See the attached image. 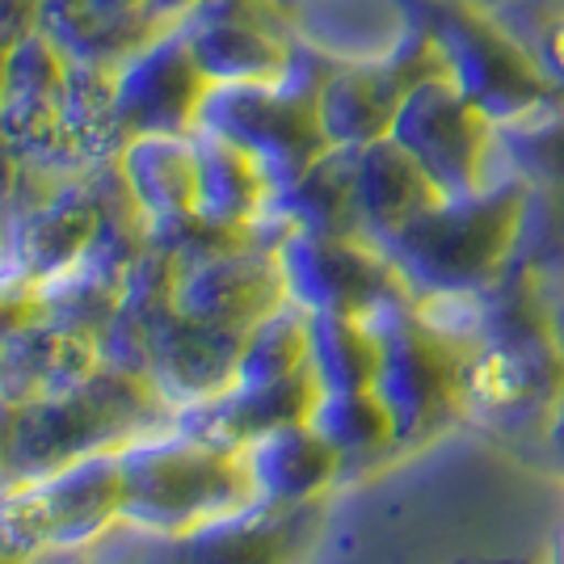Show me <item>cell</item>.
I'll return each instance as SVG.
<instances>
[{
    "label": "cell",
    "instance_id": "cell-1",
    "mask_svg": "<svg viewBox=\"0 0 564 564\" xmlns=\"http://www.w3.org/2000/svg\"><path fill=\"white\" fill-rule=\"evenodd\" d=\"M531 203L535 186L506 169L494 186L464 198H443L379 245L397 261L413 295H476L506 279V270L522 258Z\"/></svg>",
    "mask_w": 564,
    "mask_h": 564
},
{
    "label": "cell",
    "instance_id": "cell-2",
    "mask_svg": "<svg viewBox=\"0 0 564 564\" xmlns=\"http://www.w3.org/2000/svg\"><path fill=\"white\" fill-rule=\"evenodd\" d=\"M122 468V522L182 540L212 522L261 506L249 451L228 447L165 425L118 451Z\"/></svg>",
    "mask_w": 564,
    "mask_h": 564
},
{
    "label": "cell",
    "instance_id": "cell-3",
    "mask_svg": "<svg viewBox=\"0 0 564 564\" xmlns=\"http://www.w3.org/2000/svg\"><path fill=\"white\" fill-rule=\"evenodd\" d=\"M173 425L165 397L135 371L101 367L80 388L47 400L18 404L13 447H9V489L43 480L51 471L80 464L101 451H122L143 434Z\"/></svg>",
    "mask_w": 564,
    "mask_h": 564
},
{
    "label": "cell",
    "instance_id": "cell-4",
    "mask_svg": "<svg viewBox=\"0 0 564 564\" xmlns=\"http://www.w3.org/2000/svg\"><path fill=\"white\" fill-rule=\"evenodd\" d=\"M409 9L443 39L451 80L497 127H518L564 106L497 0H409Z\"/></svg>",
    "mask_w": 564,
    "mask_h": 564
},
{
    "label": "cell",
    "instance_id": "cell-5",
    "mask_svg": "<svg viewBox=\"0 0 564 564\" xmlns=\"http://www.w3.org/2000/svg\"><path fill=\"white\" fill-rule=\"evenodd\" d=\"M325 72H329V59L304 47L295 68L279 80L212 85L198 127L253 152L261 169L270 173L274 189L291 186L304 169H312L329 152L325 127H321Z\"/></svg>",
    "mask_w": 564,
    "mask_h": 564
},
{
    "label": "cell",
    "instance_id": "cell-6",
    "mask_svg": "<svg viewBox=\"0 0 564 564\" xmlns=\"http://www.w3.org/2000/svg\"><path fill=\"white\" fill-rule=\"evenodd\" d=\"M376 329L383 346L376 392L392 409L400 447L425 443L455 417H468L464 367L476 346H464L451 333L434 329L413 304L376 316Z\"/></svg>",
    "mask_w": 564,
    "mask_h": 564
},
{
    "label": "cell",
    "instance_id": "cell-7",
    "mask_svg": "<svg viewBox=\"0 0 564 564\" xmlns=\"http://www.w3.org/2000/svg\"><path fill=\"white\" fill-rule=\"evenodd\" d=\"M122 527V468L118 451L51 471L0 494V535L30 556L89 552Z\"/></svg>",
    "mask_w": 564,
    "mask_h": 564
},
{
    "label": "cell",
    "instance_id": "cell-8",
    "mask_svg": "<svg viewBox=\"0 0 564 564\" xmlns=\"http://www.w3.org/2000/svg\"><path fill=\"white\" fill-rule=\"evenodd\" d=\"M388 135L430 173V182L447 198L476 194L506 173L501 127L451 76L425 80L404 97Z\"/></svg>",
    "mask_w": 564,
    "mask_h": 564
},
{
    "label": "cell",
    "instance_id": "cell-9",
    "mask_svg": "<svg viewBox=\"0 0 564 564\" xmlns=\"http://www.w3.org/2000/svg\"><path fill=\"white\" fill-rule=\"evenodd\" d=\"M286 300L307 312H346L376 321L392 307L413 304V286L404 282L397 261L367 232H279Z\"/></svg>",
    "mask_w": 564,
    "mask_h": 564
},
{
    "label": "cell",
    "instance_id": "cell-10",
    "mask_svg": "<svg viewBox=\"0 0 564 564\" xmlns=\"http://www.w3.org/2000/svg\"><path fill=\"white\" fill-rule=\"evenodd\" d=\"M282 300L286 279L279 249L261 236L189 253L173 265V307L207 329L249 333Z\"/></svg>",
    "mask_w": 564,
    "mask_h": 564
},
{
    "label": "cell",
    "instance_id": "cell-11",
    "mask_svg": "<svg viewBox=\"0 0 564 564\" xmlns=\"http://www.w3.org/2000/svg\"><path fill=\"white\" fill-rule=\"evenodd\" d=\"M177 25L212 85L279 80L304 51L291 13L274 0H203Z\"/></svg>",
    "mask_w": 564,
    "mask_h": 564
},
{
    "label": "cell",
    "instance_id": "cell-12",
    "mask_svg": "<svg viewBox=\"0 0 564 564\" xmlns=\"http://www.w3.org/2000/svg\"><path fill=\"white\" fill-rule=\"evenodd\" d=\"M212 94L182 25L156 30L115 68V115L122 140L135 135H189Z\"/></svg>",
    "mask_w": 564,
    "mask_h": 564
},
{
    "label": "cell",
    "instance_id": "cell-13",
    "mask_svg": "<svg viewBox=\"0 0 564 564\" xmlns=\"http://www.w3.org/2000/svg\"><path fill=\"white\" fill-rule=\"evenodd\" d=\"M68 51L47 30L9 47L4 59V97H0V127L13 140L18 156L34 173L76 177L59 156V97L68 80Z\"/></svg>",
    "mask_w": 564,
    "mask_h": 564
},
{
    "label": "cell",
    "instance_id": "cell-14",
    "mask_svg": "<svg viewBox=\"0 0 564 564\" xmlns=\"http://www.w3.org/2000/svg\"><path fill=\"white\" fill-rule=\"evenodd\" d=\"M564 392L561 350H510L476 346L464 367V404L468 417L494 422L501 430H522L540 422L547 430L556 400Z\"/></svg>",
    "mask_w": 564,
    "mask_h": 564
},
{
    "label": "cell",
    "instance_id": "cell-15",
    "mask_svg": "<svg viewBox=\"0 0 564 564\" xmlns=\"http://www.w3.org/2000/svg\"><path fill=\"white\" fill-rule=\"evenodd\" d=\"M321 506H270L212 522L194 535L169 540L173 564H304L316 547Z\"/></svg>",
    "mask_w": 564,
    "mask_h": 564
},
{
    "label": "cell",
    "instance_id": "cell-16",
    "mask_svg": "<svg viewBox=\"0 0 564 564\" xmlns=\"http://www.w3.org/2000/svg\"><path fill=\"white\" fill-rule=\"evenodd\" d=\"M106 367L94 329L43 316L9 341H0V400L30 404L80 388Z\"/></svg>",
    "mask_w": 564,
    "mask_h": 564
},
{
    "label": "cell",
    "instance_id": "cell-17",
    "mask_svg": "<svg viewBox=\"0 0 564 564\" xmlns=\"http://www.w3.org/2000/svg\"><path fill=\"white\" fill-rule=\"evenodd\" d=\"M240 341H245V333L194 325L173 307V316L156 329L152 346H148L143 379L165 397L173 413H182L189 404H203L232 388Z\"/></svg>",
    "mask_w": 564,
    "mask_h": 564
},
{
    "label": "cell",
    "instance_id": "cell-18",
    "mask_svg": "<svg viewBox=\"0 0 564 564\" xmlns=\"http://www.w3.org/2000/svg\"><path fill=\"white\" fill-rule=\"evenodd\" d=\"M118 177L148 236H169L198 219V148L189 135H135L118 152Z\"/></svg>",
    "mask_w": 564,
    "mask_h": 564
},
{
    "label": "cell",
    "instance_id": "cell-19",
    "mask_svg": "<svg viewBox=\"0 0 564 564\" xmlns=\"http://www.w3.org/2000/svg\"><path fill=\"white\" fill-rule=\"evenodd\" d=\"M321 397V379L312 376V367L291 379H274V383H232L228 392L189 404L182 413H173V425L212 438V443H228V447H249L261 434H274L282 425H295L312 417V404Z\"/></svg>",
    "mask_w": 564,
    "mask_h": 564
},
{
    "label": "cell",
    "instance_id": "cell-20",
    "mask_svg": "<svg viewBox=\"0 0 564 564\" xmlns=\"http://www.w3.org/2000/svg\"><path fill=\"white\" fill-rule=\"evenodd\" d=\"M409 94H413V80L392 55L329 64L321 80V127L329 148H362V143L383 140Z\"/></svg>",
    "mask_w": 564,
    "mask_h": 564
},
{
    "label": "cell",
    "instance_id": "cell-21",
    "mask_svg": "<svg viewBox=\"0 0 564 564\" xmlns=\"http://www.w3.org/2000/svg\"><path fill=\"white\" fill-rule=\"evenodd\" d=\"M198 148V224L224 236H258L274 207V182L253 152L194 127Z\"/></svg>",
    "mask_w": 564,
    "mask_h": 564
},
{
    "label": "cell",
    "instance_id": "cell-22",
    "mask_svg": "<svg viewBox=\"0 0 564 564\" xmlns=\"http://www.w3.org/2000/svg\"><path fill=\"white\" fill-rule=\"evenodd\" d=\"M295 39L329 64L383 59L413 25L409 0H295Z\"/></svg>",
    "mask_w": 564,
    "mask_h": 564
},
{
    "label": "cell",
    "instance_id": "cell-23",
    "mask_svg": "<svg viewBox=\"0 0 564 564\" xmlns=\"http://www.w3.org/2000/svg\"><path fill=\"white\" fill-rule=\"evenodd\" d=\"M354 152V203H358V224L371 240L397 236L404 224L438 207L447 194L430 182L425 173L392 135L376 143L350 148Z\"/></svg>",
    "mask_w": 564,
    "mask_h": 564
},
{
    "label": "cell",
    "instance_id": "cell-24",
    "mask_svg": "<svg viewBox=\"0 0 564 564\" xmlns=\"http://www.w3.org/2000/svg\"><path fill=\"white\" fill-rule=\"evenodd\" d=\"M245 451H249V468H253L261 501L270 506H312L329 494L346 468L337 447H329L307 422L261 434Z\"/></svg>",
    "mask_w": 564,
    "mask_h": 564
},
{
    "label": "cell",
    "instance_id": "cell-25",
    "mask_svg": "<svg viewBox=\"0 0 564 564\" xmlns=\"http://www.w3.org/2000/svg\"><path fill=\"white\" fill-rule=\"evenodd\" d=\"M362 232L354 203V152L329 148L312 169H304L291 186L274 194V207L258 228L261 240H279V232Z\"/></svg>",
    "mask_w": 564,
    "mask_h": 564
},
{
    "label": "cell",
    "instance_id": "cell-26",
    "mask_svg": "<svg viewBox=\"0 0 564 564\" xmlns=\"http://www.w3.org/2000/svg\"><path fill=\"white\" fill-rule=\"evenodd\" d=\"M307 425L329 447H337V455L346 464L350 459H371V455L400 447L392 409L383 404V397H379L376 388H337V392L321 388Z\"/></svg>",
    "mask_w": 564,
    "mask_h": 564
},
{
    "label": "cell",
    "instance_id": "cell-27",
    "mask_svg": "<svg viewBox=\"0 0 564 564\" xmlns=\"http://www.w3.org/2000/svg\"><path fill=\"white\" fill-rule=\"evenodd\" d=\"M379 329L367 316L312 312V376L325 392L337 388H376L379 376Z\"/></svg>",
    "mask_w": 564,
    "mask_h": 564
},
{
    "label": "cell",
    "instance_id": "cell-28",
    "mask_svg": "<svg viewBox=\"0 0 564 564\" xmlns=\"http://www.w3.org/2000/svg\"><path fill=\"white\" fill-rule=\"evenodd\" d=\"M312 362V312L295 300H282L274 312H265L253 329L245 333L236 354L232 383H274L307 371Z\"/></svg>",
    "mask_w": 564,
    "mask_h": 564
},
{
    "label": "cell",
    "instance_id": "cell-29",
    "mask_svg": "<svg viewBox=\"0 0 564 564\" xmlns=\"http://www.w3.org/2000/svg\"><path fill=\"white\" fill-rule=\"evenodd\" d=\"M501 152L506 169H514L535 189L564 186V106L518 127H501Z\"/></svg>",
    "mask_w": 564,
    "mask_h": 564
},
{
    "label": "cell",
    "instance_id": "cell-30",
    "mask_svg": "<svg viewBox=\"0 0 564 564\" xmlns=\"http://www.w3.org/2000/svg\"><path fill=\"white\" fill-rule=\"evenodd\" d=\"M522 258L535 261L556 286L564 282V186L535 189L531 224H527V240H522Z\"/></svg>",
    "mask_w": 564,
    "mask_h": 564
},
{
    "label": "cell",
    "instance_id": "cell-31",
    "mask_svg": "<svg viewBox=\"0 0 564 564\" xmlns=\"http://www.w3.org/2000/svg\"><path fill=\"white\" fill-rule=\"evenodd\" d=\"M47 0H0V47H18L22 39L43 30Z\"/></svg>",
    "mask_w": 564,
    "mask_h": 564
},
{
    "label": "cell",
    "instance_id": "cell-32",
    "mask_svg": "<svg viewBox=\"0 0 564 564\" xmlns=\"http://www.w3.org/2000/svg\"><path fill=\"white\" fill-rule=\"evenodd\" d=\"M22 156H18V148L13 140L4 135V127H0V215L13 207V198H18V186H22Z\"/></svg>",
    "mask_w": 564,
    "mask_h": 564
},
{
    "label": "cell",
    "instance_id": "cell-33",
    "mask_svg": "<svg viewBox=\"0 0 564 564\" xmlns=\"http://www.w3.org/2000/svg\"><path fill=\"white\" fill-rule=\"evenodd\" d=\"M203 0H148V9H143V22L152 25V30H165V25H177L186 13H194Z\"/></svg>",
    "mask_w": 564,
    "mask_h": 564
},
{
    "label": "cell",
    "instance_id": "cell-34",
    "mask_svg": "<svg viewBox=\"0 0 564 564\" xmlns=\"http://www.w3.org/2000/svg\"><path fill=\"white\" fill-rule=\"evenodd\" d=\"M85 4H89L94 13H101V18H110V22H143V9H148V0H85ZM148 30H152V25H148Z\"/></svg>",
    "mask_w": 564,
    "mask_h": 564
},
{
    "label": "cell",
    "instance_id": "cell-35",
    "mask_svg": "<svg viewBox=\"0 0 564 564\" xmlns=\"http://www.w3.org/2000/svg\"><path fill=\"white\" fill-rule=\"evenodd\" d=\"M556 325H561V337H564V291H556ZM547 443H552L556 459L564 464V392H561V400H556L552 422H547Z\"/></svg>",
    "mask_w": 564,
    "mask_h": 564
},
{
    "label": "cell",
    "instance_id": "cell-36",
    "mask_svg": "<svg viewBox=\"0 0 564 564\" xmlns=\"http://www.w3.org/2000/svg\"><path fill=\"white\" fill-rule=\"evenodd\" d=\"M0 564H43V556H30V552H22L18 543H9L4 535H0Z\"/></svg>",
    "mask_w": 564,
    "mask_h": 564
},
{
    "label": "cell",
    "instance_id": "cell-37",
    "mask_svg": "<svg viewBox=\"0 0 564 564\" xmlns=\"http://www.w3.org/2000/svg\"><path fill=\"white\" fill-rule=\"evenodd\" d=\"M547 564H564V527L552 535V552H547Z\"/></svg>",
    "mask_w": 564,
    "mask_h": 564
},
{
    "label": "cell",
    "instance_id": "cell-38",
    "mask_svg": "<svg viewBox=\"0 0 564 564\" xmlns=\"http://www.w3.org/2000/svg\"><path fill=\"white\" fill-rule=\"evenodd\" d=\"M43 564H76V556H72V552L68 556H43Z\"/></svg>",
    "mask_w": 564,
    "mask_h": 564
},
{
    "label": "cell",
    "instance_id": "cell-39",
    "mask_svg": "<svg viewBox=\"0 0 564 564\" xmlns=\"http://www.w3.org/2000/svg\"><path fill=\"white\" fill-rule=\"evenodd\" d=\"M4 59H9V51L0 47V97H4Z\"/></svg>",
    "mask_w": 564,
    "mask_h": 564
},
{
    "label": "cell",
    "instance_id": "cell-40",
    "mask_svg": "<svg viewBox=\"0 0 564 564\" xmlns=\"http://www.w3.org/2000/svg\"><path fill=\"white\" fill-rule=\"evenodd\" d=\"M274 4H279V9H286V13H291V9H295V0H274Z\"/></svg>",
    "mask_w": 564,
    "mask_h": 564
},
{
    "label": "cell",
    "instance_id": "cell-41",
    "mask_svg": "<svg viewBox=\"0 0 564 564\" xmlns=\"http://www.w3.org/2000/svg\"><path fill=\"white\" fill-rule=\"evenodd\" d=\"M480 564H522V561H480Z\"/></svg>",
    "mask_w": 564,
    "mask_h": 564
},
{
    "label": "cell",
    "instance_id": "cell-42",
    "mask_svg": "<svg viewBox=\"0 0 564 564\" xmlns=\"http://www.w3.org/2000/svg\"><path fill=\"white\" fill-rule=\"evenodd\" d=\"M556 291H564V282H561V286H556Z\"/></svg>",
    "mask_w": 564,
    "mask_h": 564
}]
</instances>
